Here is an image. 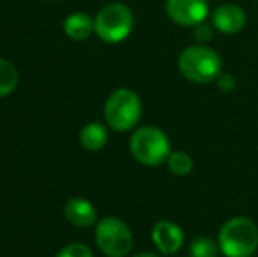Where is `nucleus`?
<instances>
[{
    "label": "nucleus",
    "instance_id": "obj_1",
    "mask_svg": "<svg viewBox=\"0 0 258 257\" xmlns=\"http://www.w3.org/2000/svg\"><path fill=\"white\" fill-rule=\"evenodd\" d=\"M181 76L191 83H213L223 72V62L218 52L206 44H194L184 48L177 59Z\"/></svg>",
    "mask_w": 258,
    "mask_h": 257
},
{
    "label": "nucleus",
    "instance_id": "obj_2",
    "mask_svg": "<svg viewBox=\"0 0 258 257\" xmlns=\"http://www.w3.org/2000/svg\"><path fill=\"white\" fill-rule=\"evenodd\" d=\"M218 245L225 257H251L258 248V227L248 217H234L221 226Z\"/></svg>",
    "mask_w": 258,
    "mask_h": 257
},
{
    "label": "nucleus",
    "instance_id": "obj_3",
    "mask_svg": "<svg viewBox=\"0 0 258 257\" xmlns=\"http://www.w3.org/2000/svg\"><path fill=\"white\" fill-rule=\"evenodd\" d=\"M130 151L139 164L155 168L167 162V157L170 155V141L162 129L146 125L132 134Z\"/></svg>",
    "mask_w": 258,
    "mask_h": 257
},
{
    "label": "nucleus",
    "instance_id": "obj_4",
    "mask_svg": "<svg viewBox=\"0 0 258 257\" xmlns=\"http://www.w3.org/2000/svg\"><path fill=\"white\" fill-rule=\"evenodd\" d=\"M141 113H143L141 99L130 88L114 90L105 100V122L109 124V127L118 130V132H126V130L136 127L137 122L141 120Z\"/></svg>",
    "mask_w": 258,
    "mask_h": 257
},
{
    "label": "nucleus",
    "instance_id": "obj_5",
    "mask_svg": "<svg viewBox=\"0 0 258 257\" xmlns=\"http://www.w3.org/2000/svg\"><path fill=\"white\" fill-rule=\"evenodd\" d=\"M134 28V14L125 4H109L95 18V34L104 42L116 44L125 41Z\"/></svg>",
    "mask_w": 258,
    "mask_h": 257
},
{
    "label": "nucleus",
    "instance_id": "obj_6",
    "mask_svg": "<svg viewBox=\"0 0 258 257\" xmlns=\"http://www.w3.org/2000/svg\"><path fill=\"white\" fill-rule=\"evenodd\" d=\"M95 240L107 257H125L134 247L132 231L118 217H105L97 224Z\"/></svg>",
    "mask_w": 258,
    "mask_h": 257
},
{
    "label": "nucleus",
    "instance_id": "obj_7",
    "mask_svg": "<svg viewBox=\"0 0 258 257\" xmlns=\"http://www.w3.org/2000/svg\"><path fill=\"white\" fill-rule=\"evenodd\" d=\"M165 13L179 27H197L209 16L207 0H165Z\"/></svg>",
    "mask_w": 258,
    "mask_h": 257
},
{
    "label": "nucleus",
    "instance_id": "obj_8",
    "mask_svg": "<svg viewBox=\"0 0 258 257\" xmlns=\"http://www.w3.org/2000/svg\"><path fill=\"white\" fill-rule=\"evenodd\" d=\"M246 11L237 4H221L211 14V23L220 34L234 35L246 27Z\"/></svg>",
    "mask_w": 258,
    "mask_h": 257
},
{
    "label": "nucleus",
    "instance_id": "obj_9",
    "mask_svg": "<svg viewBox=\"0 0 258 257\" xmlns=\"http://www.w3.org/2000/svg\"><path fill=\"white\" fill-rule=\"evenodd\" d=\"M151 240H153L155 247L158 248L162 254L174 255L183 248L184 245V234L177 224L170 222V220H160L153 226L151 231Z\"/></svg>",
    "mask_w": 258,
    "mask_h": 257
},
{
    "label": "nucleus",
    "instance_id": "obj_10",
    "mask_svg": "<svg viewBox=\"0 0 258 257\" xmlns=\"http://www.w3.org/2000/svg\"><path fill=\"white\" fill-rule=\"evenodd\" d=\"M65 219L76 227H92L97 222V210L88 199L74 197L65 204Z\"/></svg>",
    "mask_w": 258,
    "mask_h": 257
},
{
    "label": "nucleus",
    "instance_id": "obj_11",
    "mask_svg": "<svg viewBox=\"0 0 258 257\" xmlns=\"http://www.w3.org/2000/svg\"><path fill=\"white\" fill-rule=\"evenodd\" d=\"M95 30V20L88 16L86 13H72L63 21V32L74 41H85Z\"/></svg>",
    "mask_w": 258,
    "mask_h": 257
},
{
    "label": "nucleus",
    "instance_id": "obj_12",
    "mask_svg": "<svg viewBox=\"0 0 258 257\" xmlns=\"http://www.w3.org/2000/svg\"><path fill=\"white\" fill-rule=\"evenodd\" d=\"M79 139H81V144L86 150L99 151L107 143V129L102 124H99V122H93V124H88L81 130Z\"/></svg>",
    "mask_w": 258,
    "mask_h": 257
},
{
    "label": "nucleus",
    "instance_id": "obj_13",
    "mask_svg": "<svg viewBox=\"0 0 258 257\" xmlns=\"http://www.w3.org/2000/svg\"><path fill=\"white\" fill-rule=\"evenodd\" d=\"M167 166L176 176H188L194 171V159L186 151H170L167 157Z\"/></svg>",
    "mask_w": 258,
    "mask_h": 257
},
{
    "label": "nucleus",
    "instance_id": "obj_14",
    "mask_svg": "<svg viewBox=\"0 0 258 257\" xmlns=\"http://www.w3.org/2000/svg\"><path fill=\"white\" fill-rule=\"evenodd\" d=\"M18 71L6 59H0V97H6L16 88Z\"/></svg>",
    "mask_w": 258,
    "mask_h": 257
},
{
    "label": "nucleus",
    "instance_id": "obj_15",
    "mask_svg": "<svg viewBox=\"0 0 258 257\" xmlns=\"http://www.w3.org/2000/svg\"><path fill=\"white\" fill-rule=\"evenodd\" d=\"M218 248H220L218 241L207 236H199L190 243L188 252H190V257H216Z\"/></svg>",
    "mask_w": 258,
    "mask_h": 257
},
{
    "label": "nucleus",
    "instance_id": "obj_16",
    "mask_svg": "<svg viewBox=\"0 0 258 257\" xmlns=\"http://www.w3.org/2000/svg\"><path fill=\"white\" fill-rule=\"evenodd\" d=\"M56 257H93L92 250L83 243H71L60 250Z\"/></svg>",
    "mask_w": 258,
    "mask_h": 257
},
{
    "label": "nucleus",
    "instance_id": "obj_17",
    "mask_svg": "<svg viewBox=\"0 0 258 257\" xmlns=\"http://www.w3.org/2000/svg\"><path fill=\"white\" fill-rule=\"evenodd\" d=\"M194 28H195L194 35H195V39L199 41V44H204V42H209L211 39H213V34H214L213 23L207 25L206 21H204V23L197 25V27H194Z\"/></svg>",
    "mask_w": 258,
    "mask_h": 257
},
{
    "label": "nucleus",
    "instance_id": "obj_18",
    "mask_svg": "<svg viewBox=\"0 0 258 257\" xmlns=\"http://www.w3.org/2000/svg\"><path fill=\"white\" fill-rule=\"evenodd\" d=\"M216 85L221 92H232V90H235V86H237V81H235L234 74H230V72H221L216 79Z\"/></svg>",
    "mask_w": 258,
    "mask_h": 257
},
{
    "label": "nucleus",
    "instance_id": "obj_19",
    "mask_svg": "<svg viewBox=\"0 0 258 257\" xmlns=\"http://www.w3.org/2000/svg\"><path fill=\"white\" fill-rule=\"evenodd\" d=\"M134 257H158L156 254H151V252H141V254L134 255Z\"/></svg>",
    "mask_w": 258,
    "mask_h": 257
}]
</instances>
